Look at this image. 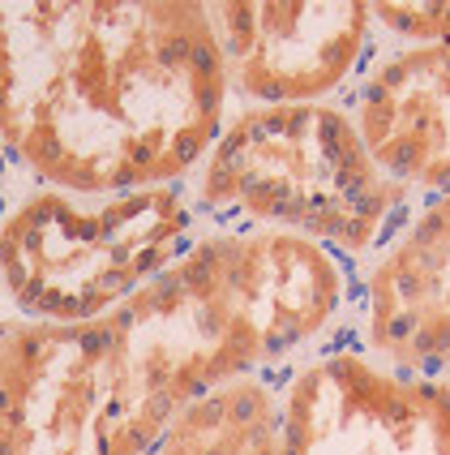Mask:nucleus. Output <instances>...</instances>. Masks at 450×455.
Returning <instances> with one entry per match:
<instances>
[{"label":"nucleus","instance_id":"6","mask_svg":"<svg viewBox=\"0 0 450 455\" xmlns=\"http://www.w3.org/2000/svg\"><path fill=\"white\" fill-rule=\"evenodd\" d=\"M351 344L386 370L450 379V189L421 194L356 267Z\"/></svg>","mask_w":450,"mask_h":455},{"label":"nucleus","instance_id":"4","mask_svg":"<svg viewBox=\"0 0 450 455\" xmlns=\"http://www.w3.org/2000/svg\"><path fill=\"white\" fill-rule=\"evenodd\" d=\"M262 455H450V379L335 344L279 370V434Z\"/></svg>","mask_w":450,"mask_h":455},{"label":"nucleus","instance_id":"5","mask_svg":"<svg viewBox=\"0 0 450 455\" xmlns=\"http://www.w3.org/2000/svg\"><path fill=\"white\" fill-rule=\"evenodd\" d=\"M236 108L343 103L377 52L369 0H206Z\"/></svg>","mask_w":450,"mask_h":455},{"label":"nucleus","instance_id":"2","mask_svg":"<svg viewBox=\"0 0 450 455\" xmlns=\"http://www.w3.org/2000/svg\"><path fill=\"white\" fill-rule=\"evenodd\" d=\"M201 224L292 232L360 267L421 198L374 159L343 103L232 108L185 180Z\"/></svg>","mask_w":450,"mask_h":455},{"label":"nucleus","instance_id":"10","mask_svg":"<svg viewBox=\"0 0 450 455\" xmlns=\"http://www.w3.org/2000/svg\"><path fill=\"white\" fill-rule=\"evenodd\" d=\"M30 185H35V180L26 177L22 168H18V159L9 155V147L0 142V224H4V215L18 206V198H22Z\"/></svg>","mask_w":450,"mask_h":455},{"label":"nucleus","instance_id":"1","mask_svg":"<svg viewBox=\"0 0 450 455\" xmlns=\"http://www.w3.org/2000/svg\"><path fill=\"white\" fill-rule=\"evenodd\" d=\"M232 108L206 0H0V142L35 185H185Z\"/></svg>","mask_w":450,"mask_h":455},{"label":"nucleus","instance_id":"7","mask_svg":"<svg viewBox=\"0 0 450 455\" xmlns=\"http://www.w3.org/2000/svg\"><path fill=\"white\" fill-rule=\"evenodd\" d=\"M374 159L416 194L450 189V44H382L343 100Z\"/></svg>","mask_w":450,"mask_h":455},{"label":"nucleus","instance_id":"3","mask_svg":"<svg viewBox=\"0 0 450 455\" xmlns=\"http://www.w3.org/2000/svg\"><path fill=\"white\" fill-rule=\"evenodd\" d=\"M201 236L185 185L125 194L30 185L0 224V314L48 327L99 323Z\"/></svg>","mask_w":450,"mask_h":455},{"label":"nucleus","instance_id":"8","mask_svg":"<svg viewBox=\"0 0 450 455\" xmlns=\"http://www.w3.org/2000/svg\"><path fill=\"white\" fill-rule=\"evenodd\" d=\"M275 434L279 374H249L176 408L150 455H262Z\"/></svg>","mask_w":450,"mask_h":455},{"label":"nucleus","instance_id":"9","mask_svg":"<svg viewBox=\"0 0 450 455\" xmlns=\"http://www.w3.org/2000/svg\"><path fill=\"white\" fill-rule=\"evenodd\" d=\"M374 22L382 44H450V0H382Z\"/></svg>","mask_w":450,"mask_h":455}]
</instances>
